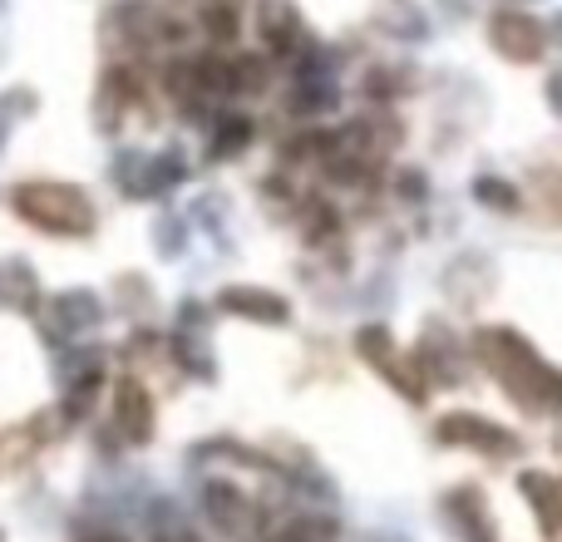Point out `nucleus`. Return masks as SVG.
I'll return each mask as SVG.
<instances>
[{"label":"nucleus","instance_id":"nucleus-1","mask_svg":"<svg viewBox=\"0 0 562 542\" xmlns=\"http://www.w3.org/2000/svg\"><path fill=\"white\" fill-rule=\"evenodd\" d=\"M474 355L494 370V380L518 409H562V370L548 365L518 330L508 326L474 330Z\"/></svg>","mask_w":562,"mask_h":542},{"label":"nucleus","instance_id":"nucleus-9","mask_svg":"<svg viewBox=\"0 0 562 542\" xmlns=\"http://www.w3.org/2000/svg\"><path fill=\"white\" fill-rule=\"evenodd\" d=\"M223 310H233V316H252V320H286V301H277L272 291H252V286L223 291Z\"/></svg>","mask_w":562,"mask_h":542},{"label":"nucleus","instance_id":"nucleus-6","mask_svg":"<svg viewBox=\"0 0 562 542\" xmlns=\"http://www.w3.org/2000/svg\"><path fill=\"white\" fill-rule=\"evenodd\" d=\"M445 513L464 542H494V523H488V508H484V498H479V488H454V494L445 498Z\"/></svg>","mask_w":562,"mask_h":542},{"label":"nucleus","instance_id":"nucleus-11","mask_svg":"<svg viewBox=\"0 0 562 542\" xmlns=\"http://www.w3.org/2000/svg\"><path fill=\"white\" fill-rule=\"evenodd\" d=\"M296 35H301L296 10H291V5H267V39H277V45H291Z\"/></svg>","mask_w":562,"mask_h":542},{"label":"nucleus","instance_id":"nucleus-3","mask_svg":"<svg viewBox=\"0 0 562 542\" xmlns=\"http://www.w3.org/2000/svg\"><path fill=\"white\" fill-rule=\"evenodd\" d=\"M488 39H494V49L508 65H533V59H543L553 35H548V25L538 15H528V10H498V15H488Z\"/></svg>","mask_w":562,"mask_h":542},{"label":"nucleus","instance_id":"nucleus-5","mask_svg":"<svg viewBox=\"0 0 562 542\" xmlns=\"http://www.w3.org/2000/svg\"><path fill=\"white\" fill-rule=\"evenodd\" d=\"M207 513H213V523L223 528L227 538H257V508H252V498L237 494V488H227V484L207 488Z\"/></svg>","mask_w":562,"mask_h":542},{"label":"nucleus","instance_id":"nucleus-14","mask_svg":"<svg viewBox=\"0 0 562 542\" xmlns=\"http://www.w3.org/2000/svg\"><path fill=\"white\" fill-rule=\"evenodd\" d=\"M548 35H558V39H562V15H558V25H553V30H548Z\"/></svg>","mask_w":562,"mask_h":542},{"label":"nucleus","instance_id":"nucleus-2","mask_svg":"<svg viewBox=\"0 0 562 542\" xmlns=\"http://www.w3.org/2000/svg\"><path fill=\"white\" fill-rule=\"evenodd\" d=\"M15 213L25 217L30 227H45V233H89L94 227V207L79 188H65V183H25L15 188Z\"/></svg>","mask_w":562,"mask_h":542},{"label":"nucleus","instance_id":"nucleus-7","mask_svg":"<svg viewBox=\"0 0 562 542\" xmlns=\"http://www.w3.org/2000/svg\"><path fill=\"white\" fill-rule=\"evenodd\" d=\"M518 488H524L528 508L538 513V523H543V533H562V484L553 474H524L518 478Z\"/></svg>","mask_w":562,"mask_h":542},{"label":"nucleus","instance_id":"nucleus-4","mask_svg":"<svg viewBox=\"0 0 562 542\" xmlns=\"http://www.w3.org/2000/svg\"><path fill=\"white\" fill-rule=\"evenodd\" d=\"M435 439L439 444H469V449H484V454H518V434L504 425H494V419L484 415H469V409H459V415H445L435 425Z\"/></svg>","mask_w":562,"mask_h":542},{"label":"nucleus","instance_id":"nucleus-13","mask_svg":"<svg viewBox=\"0 0 562 542\" xmlns=\"http://www.w3.org/2000/svg\"><path fill=\"white\" fill-rule=\"evenodd\" d=\"M158 542H198L193 533H178V528H173V533H158Z\"/></svg>","mask_w":562,"mask_h":542},{"label":"nucleus","instance_id":"nucleus-12","mask_svg":"<svg viewBox=\"0 0 562 542\" xmlns=\"http://www.w3.org/2000/svg\"><path fill=\"white\" fill-rule=\"evenodd\" d=\"M548 99H553V109L562 114V75H553V79H548Z\"/></svg>","mask_w":562,"mask_h":542},{"label":"nucleus","instance_id":"nucleus-10","mask_svg":"<svg viewBox=\"0 0 562 542\" xmlns=\"http://www.w3.org/2000/svg\"><path fill=\"white\" fill-rule=\"evenodd\" d=\"M474 197L479 203H488V207H498V213H518V193L508 183H498V178H479Z\"/></svg>","mask_w":562,"mask_h":542},{"label":"nucleus","instance_id":"nucleus-8","mask_svg":"<svg viewBox=\"0 0 562 542\" xmlns=\"http://www.w3.org/2000/svg\"><path fill=\"white\" fill-rule=\"evenodd\" d=\"M119 429H124V439H134V444H144L148 434H154V399L144 395L138 385H124L119 389Z\"/></svg>","mask_w":562,"mask_h":542}]
</instances>
